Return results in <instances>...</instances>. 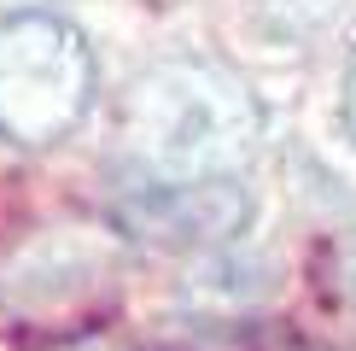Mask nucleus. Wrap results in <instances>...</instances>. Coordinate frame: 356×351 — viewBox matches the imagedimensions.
Wrapping results in <instances>:
<instances>
[{
  "mask_svg": "<svg viewBox=\"0 0 356 351\" xmlns=\"http://www.w3.org/2000/svg\"><path fill=\"white\" fill-rule=\"evenodd\" d=\"M345 129L356 141V58H350V77H345Z\"/></svg>",
  "mask_w": 356,
  "mask_h": 351,
  "instance_id": "5",
  "label": "nucleus"
},
{
  "mask_svg": "<svg viewBox=\"0 0 356 351\" xmlns=\"http://www.w3.org/2000/svg\"><path fill=\"white\" fill-rule=\"evenodd\" d=\"M345 6H350V0H251V12H257V29H269V36H286V41L327 29Z\"/></svg>",
  "mask_w": 356,
  "mask_h": 351,
  "instance_id": "4",
  "label": "nucleus"
},
{
  "mask_svg": "<svg viewBox=\"0 0 356 351\" xmlns=\"http://www.w3.org/2000/svg\"><path fill=\"white\" fill-rule=\"evenodd\" d=\"M263 141L257 94L216 58H158L123 94L117 146L129 176L193 182V176H240Z\"/></svg>",
  "mask_w": 356,
  "mask_h": 351,
  "instance_id": "1",
  "label": "nucleus"
},
{
  "mask_svg": "<svg viewBox=\"0 0 356 351\" xmlns=\"http://www.w3.org/2000/svg\"><path fill=\"white\" fill-rule=\"evenodd\" d=\"M251 223V194L240 176H193V182H117V228L158 252H222Z\"/></svg>",
  "mask_w": 356,
  "mask_h": 351,
  "instance_id": "3",
  "label": "nucleus"
},
{
  "mask_svg": "<svg viewBox=\"0 0 356 351\" xmlns=\"http://www.w3.org/2000/svg\"><path fill=\"white\" fill-rule=\"evenodd\" d=\"M94 100V53L82 29L53 12H12L0 24V135L53 146Z\"/></svg>",
  "mask_w": 356,
  "mask_h": 351,
  "instance_id": "2",
  "label": "nucleus"
},
{
  "mask_svg": "<svg viewBox=\"0 0 356 351\" xmlns=\"http://www.w3.org/2000/svg\"><path fill=\"white\" fill-rule=\"evenodd\" d=\"M47 0H0V12H41Z\"/></svg>",
  "mask_w": 356,
  "mask_h": 351,
  "instance_id": "6",
  "label": "nucleus"
}]
</instances>
